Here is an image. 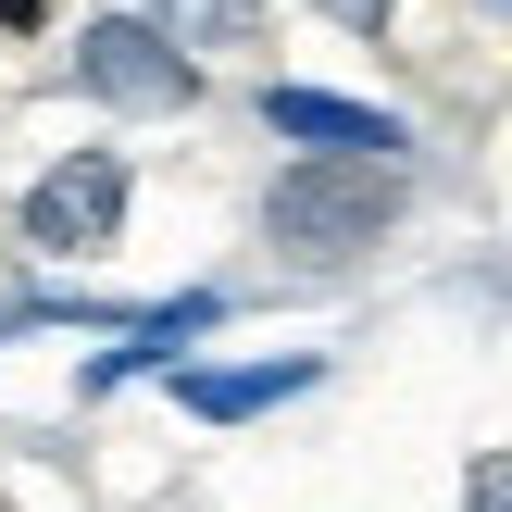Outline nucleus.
Returning a JSON list of instances; mask_svg holds the SVG:
<instances>
[{"mask_svg": "<svg viewBox=\"0 0 512 512\" xmlns=\"http://www.w3.org/2000/svg\"><path fill=\"white\" fill-rule=\"evenodd\" d=\"M400 213H413V175L363 163V150H300V163L263 188V238H275V263H300V275L375 263Z\"/></svg>", "mask_w": 512, "mask_h": 512, "instance_id": "1", "label": "nucleus"}, {"mask_svg": "<svg viewBox=\"0 0 512 512\" xmlns=\"http://www.w3.org/2000/svg\"><path fill=\"white\" fill-rule=\"evenodd\" d=\"M75 88H88L100 113L163 125V113L200 100V50H175L150 13H88V25H75Z\"/></svg>", "mask_w": 512, "mask_h": 512, "instance_id": "2", "label": "nucleus"}, {"mask_svg": "<svg viewBox=\"0 0 512 512\" xmlns=\"http://www.w3.org/2000/svg\"><path fill=\"white\" fill-rule=\"evenodd\" d=\"M125 200H138L125 150H63V163L13 200V238L38 250V263H100V250L125 238Z\"/></svg>", "mask_w": 512, "mask_h": 512, "instance_id": "3", "label": "nucleus"}, {"mask_svg": "<svg viewBox=\"0 0 512 512\" xmlns=\"http://www.w3.org/2000/svg\"><path fill=\"white\" fill-rule=\"evenodd\" d=\"M263 138H288V150H363V163H413V125H400L388 100H338V88H300V75H275V88H263Z\"/></svg>", "mask_w": 512, "mask_h": 512, "instance_id": "4", "label": "nucleus"}, {"mask_svg": "<svg viewBox=\"0 0 512 512\" xmlns=\"http://www.w3.org/2000/svg\"><path fill=\"white\" fill-rule=\"evenodd\" d=\"M325 388V350H275V363H175V413L188 425H263Z\"/></svg>", "mask_w": 512, "mask_h": 512, "instance_id": "5", "label": "nucleus"}, {"mask_svg": "<svg viewBox=\"0 0 512 512\" xmlns=\"http://www.w3.org/2000/svg\"><path fill=\"white\" fill-rule=\"evenodd\" d=\"M213 325H225V288H175V300H150V313H125L113 350H100L75 388L113 400V388H138V375H175V363H188V338H213Z\"/></svg>", "mask_w": 512, "mask_h": 512, "instance_id": "6", "label": "nucleus"}, {"mask_svg": "<svg viewBox=\"0 0 512 512\" xmlns=\"http://www.w3.org/2000/svg\"><path fill=\"white\" fill-rule=\"evenodd\" d=\"M175 50H263V0H138Z\"/></svg>", "mask_w": 512, "mask_h": 512, "instance_id": "7", "label": "nucleus"}, {"mask_svg": "<svg viewBox=\"0 0 512 512\" xmlns=\"http://www.w3.org/2000/svg\"><path fill=\"white\" fill-rule=\"evenodd\" d=\"M463 512H512V450H475V475H463Z\"/></svg>", "mask_w": 512, "mask_h": 512, "instance_id": "8", "label": "nucleus"}, {"mask_svg": "<svg viewBox=\"0 0 512 512\" xmlns=\"http://www.w3.org/2000/svg\"><path fill=\"white\" fill-rule=\"evenodd\" d=\"M313 13L338 25V38H388V25H400V0H313Z\"/></svg>", "mask_w": 512, "mask_h": 512, "instance_id": "9", "label": "nucleus"}, {"mask_svg": "<svg viewBox=\"0 0 512 512\" xmlns=\"http://www.w3.org/2000/svg\"><path fill=\"white\" fill-rule=\"evenodd\" d=\"M488 13H500V25H512V0H488Z\"/></svg>", "mask_w": 512, "mask_h": 512, "instance_id": "10", "label": "nucleus"}]
</instances>
